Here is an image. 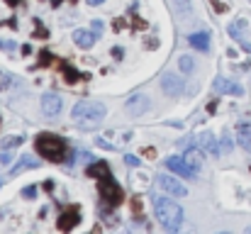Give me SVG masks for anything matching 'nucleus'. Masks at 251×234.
<instances>
[{
    "instance_id": "1",
    "label": "nucleus",
    "mask_w": 251,
    "mask_h": 234,
    "mask_svg": "<svg viewBox=\"0 0 251 234\" xmlns=\"http://www.w3.org/2000/svg\"><path fill=\"white\" fill-rule=\"evenodd\" d=\"M71 115H74V122H76L78 127L95 130V127L102 125L107 110H105V105L98 103V100H81V103L74 105V112H71Z\"/></svg>"
},
{
    "instance_id": "22",
    "label": "nucleus",
    "mask_w": 251,
    "mask_h": 234,
    "mask_svg": "<svg viewBox=\"0 0 251 234\" xmlns=\"http://www.w3.org/2000/svg\"><path fill=\"white\" fill-rule=\"evenodd\" d=\"M10 83H12V80H10V76L0 71V93H5V90L10 88Z\"/></svg>"
},
{
    "instance_id": "14",
    "label": "nucleus",
    "mask_w": 251,
    "mask_h": 234,
    "mask_svg": "<svg viewBox=\"0 0 251 234\" xmlns=\"http://www.w3.org/2000/svg\"><path fill=\"white\" fill-rule=\"evenodd\" d=\"M188 42H190V47L198 49V52H207V49H210V34H207V32H193V34L188 37Z\"/></svg>"
},
{
    "instance_id": "21",
    "label": "nucleus",
    "mask_w": 251,
    "mask_h": 234,
    "mask_svg": "<svg viewBox=\"0 0 251 234\" xmlns=\"http://www.w3.org/2000/svg\"><path fill=\"white\" fill-rule=\"evenodd\" d=\"M20 144H22V137L12 134V137H7V139L2 142V149H12V147H20Z\"/></svg>"
},
{
    "instance_id": "15",
    "label": "nucleus",
    "mask_w": 251,
    "mask_h": 234,
    "mask_svg": "<svg viewBox=\"0 0 251 234\" xmlns=\"http://www.w3.org/2000/svg\"><path fill=\"white\" fill-rule=\"evenodd\" d=\"M74 42H76V47H81V49H90V47L95 44V32L76 29V32H74Z\"/></svg>"
},
{
    "instance_id": "8",
    "label": "nucleus",
    "mask_w": 251,
    "mask_h": 234,
    "mask_svg": "<svg viewBox=\"0 0 251 234\" xmlns=\"http://www.w3.org/2000/svg\"><path fill=\"white\" fill-rule=\"evenodd\" d=\"M161 90L166 95H171V98H176V95L183 93V80L176 76V74H164L161 76Z\"/></svg>"
},
{
    "instance_id": "30",
    "label": "nucleus",
    "mask_w": 251,
    "mask_h": 234,
    "mask_svg": "<svg viewBox=\"0 0 251 234\" xmlns=\"http://www.w3.org/2000/svg\"><path fill=\"white\" fill-rule=\"evenodd\" d=\"M105 0H88V5H93V7H98V5H102Z\"/></svg>"
},
{
    "instance_id": "20",
    "label": "nucleus",
    "mask_w": 251,
    "mask_h": 234,
    "mask_svg": "<svg viewBox=\"0 0 251 234\" xmlns=\"http://www.w3.org/2000/svg\"><path fill=\"white\" fill-rule=\"evenodd\" d=\"M173 5H176V10L180 12V17H193V5H190V0H173Z\"/></svg>"
},
{
    "instance_id": "27",
    "label": "nucleus",
    "mask_w": 251,
    "mask_h": 234,
    "mask_svg": "<svg viewBox=\"0 0 251 234\" xmlns=\"http://www.w3.org/2000/svg\"><path fill=\"white\" fill-rule=\"evenodd\" d=\"M93 32H95V34H100V32H102V22H100V20H95V22H93Z\"/></svg>"
},
{
    "instance_id": "3",
    "label": "nucleus",
    "mask_w": 251,
    "mask_h": 234,
    "mask_svg": "<svg viewBox=\"0 0 251 234\" xmlns=\"http://www.w3.org/2000/svg\"><path fill=\"white\" fill-rule=\"evenodd\" d=\"M34 149L44 156L47 161H54V163H61L64 161V154H66V144L61 137L51 134V132H42L37 134L34 139Z\"/></svg>"
},
{
    "instance_id": "36",
    "label": "nucleus",
    "mask_w": 251,
    "mask_h": 234,
    "mask_svg": "<svg viewBox=\"0 0 251 234\" xmlns=\"http://www.w3.org/2000/svg\"><path fill=\"white\" fill-rule=\"evenodd\" d=\"M249 2H251V0H249Z\"/></svg>"
},
{
    "instance_id": "29",
    "label": "nucleus",
    "mask_w": 251,
    "mask_h": 234,
    "mask_svg": "<svg viewBox=\"0 0 251 234\" xmlns=\"http://www.w3.org/2000/svg\"><path fill=\"white\" fill-rule=\"evenodd\" d=\"M132 210H134V215H139V210H142V205H139V200H134V203H132Z\"/></svg>"
},
{
    "instance_id": "31",
    "label": "nucleus",
    "mask_w": 251,
    "mask_h": 234,
    "mask_svg": "<svg viewBox=\"0 0 251 234\" xmlns=\"http://www.w3.org/2000/svg\"><path fill=\"white\" fill-rule=\"evenodd\" d=\"M242 49H247V52L251 54V44H249V42H244V39H242Z\"/></svg>"
},
{
    "instance_id": "34",
    "label": "nucleus",
    "mask_w": 251,
    "mask_h": 234,
    "mask_svg": "<svg viewBox=\"0 0 251 234\" xmlns=\"http://www.w3.org/2000/svg\"><path fill=\"white\" fill-rule=\"evenodd\" d=\"M0 185H2V181H0Z\"/></svg>"
},
{
    "instance_id": "10",
    "label": "nucleus",
    "mask_w": 251,
    "mask_h": 234,
    "mask_svg": "<svg viewBox=\"0 0 251 234\" xmlns=\"http://www.w3.org/2000/svg\"><path fill=\"white\" fill-rule=\"evenodd\" d=\"M166 168L168 171H173V173H178V176H183V178H188V181H193L195 178V173L188 168V163L183 161V156L178 158V156H168L166 158Z\"/></svg>"
},
{
    "instance_id": "13",
    "label": "nucleus",
    "mask_w": 251,
    "mask_h": 234,
    "mask_svg": "<svg viewBox=\"0 0 251 234\" xmlns=\"http://www.w3.org/2000/svg\"><path fill=\"white\" fill-rule=\"evenodd\" d=\"M183 161L188 163V168L193 171V173H200V168H202V149H193V147H188L185 149V154H183Z\"/></svg>"
},
{
    "instance_id": "4",
    "label": "nucleus",
    "mask_w": 251,
    "mask_h": 234,
    "mask_svg": "<svg viewBox=\"0 0 251 234\" xmlns=\"http://www.w3.org/2000/svg\"><path fill=\"white\" fill-rule=\"evenodd\" d=\"M98 181H100V195H102V200H105L110 208L122 205V200H125V190H122V185H120L110 173H105V176L98 178Z\"/></svg>"
},
{
    "instance_id": "19",
    "label": "nucleus",
    "mask_w": 251,
    "mask_h": 234,
    "mask_svg": "<svg viewBox=\"0 0 251 234\" xmlns=\"http://www.w3.org/2000/svg\"><path fill=\"white\" fill-rule=\"evenodd\" d=\"M178 66H180V71H183V74H190V71L195 69V59H193L190 54H180Z\"/></svg>"
},
{
    "instance_id": "32",
    "label": "nucleus",
    "mask_w": 251,
    "mask_h": 234,
    "mask_svg": "<svg viewBox=\"0 0 251 234\" xmlns=\"http://www.w3.org/2000/svg\"><path fill=\"white\" fill-rule=\"evenodd\" d=\"M244 234H251V227H247V232H244Z\"/></svg>"
},
{
    "instance_id": "6",
    "label": "nucleus",
    "mask_w": 251,
    "mask_h": 234,
    "mask_svg": "<svg viewBox=\"0 0 251 234\" xmlns=\"http://www.w3.org/2000/svg\"><path fill=\"white\" fill-rule=\"evenodd\" d=\"M149 107H151V103H149V98L142 95V93H137V95H132V98L125 100V112H127L129 117H142Z\"/></svg>"
},
{
    "instance_id": "28",
    "label": "nucleus",
    "mask_w": 251,
    "mask_h": 234,
    "mask_svg": "<svg viewBox=\"0 0 251 234\" xmlns=\"http://www.w3.org/2000/svg\"><path fill=\"white\" fill-rule=\"evenodd\" d=\"M0 49H7V52H12V49H15V44H12V42H0Z\"/></svg>"
},
{
    "instance_id": "16",
    "label": "nucleus",
    "mask_w": 251,
    "mask_h": 234,
    "mask_svg": "<svg viewBox=\"0 0 251 234\" xmlns=\"http://www.w3.org/2000/svg\"><path fill=\"white\" fill-rule=\"evenodd\" d=\"M237 139H239V144H242L244 149H251V122L249 120L239 122V127H237Z\"/></svg>"
},
{
    "instance_id": "5",
    "label": "nucleus",
    "mask_w": 251,
    "mask_h": 234,
    "mask_svg": "<svg viewBox=\"0 0 251 234\" xmlns=\"http://www.w3.org/2000/svg\"><path fill=\"white\" fill-rule=\"evenodd\" d=\"M156 188L164 193V195H188V188L178 181V178H173V176H156Z\"/></svg>"
},
{
    "instance_id": "18",
    "label": "nucleus",
    "mask_w": 251,
    "mask_h": 234,
    "mask_svg": "<svg viewBox=\"0 0 251 234\" xmlns=\"http://www.w3.org/2000/svg\"><path fill=\"white\" fill-rule=\"evenodd\" d=\"M88 176H93V178H102L105 173H110V166L105 163V161H98V163H93V166H88V171H85Z\"/></svg>"
},
{
    "instance_id": "25",
    "label": "nucleus",
    "mask_w": 251,
    "mask_h": 234,
    "mask_svg": "<svg viewBox=\"0 0 251 234\" xmlns=\"http://www.w3.org/2000/svg\"><path fill=\"white\" fill-rule=\"evenodd\" d=\"M125 161H127L129 166H139V158H137L134 154H127V156H125Z\"/></svg>"
},
{
    "instance_id": "2",
    "label": "nucleus",
    "mask_w": 251,
    "mask_h": 234,
    "mask_svg": "<svg viewBox=\"0 0 251 234\" xmlns=\"http://www.w3.org/2000/svg\"><path fill=\"white\" fill-rule=\"evenodd\" d=\"M154 212H156V220L166 227L168 232H178V227L183 225L180 205L173 203L166 195H154Z\"/></svg>"
},
{
    "instance_id": "35",
    "label": "nucleus",
    "mask_w": 251,
    "mask_h": 234,
    "mask_svg": "<svg viewBox=\"0 0 251 234\" xmlns=\"http://www.w3.org/2000/svg\"><path fill=\"white\" fill-rule=\"evenodd\" d=\"M171 234H176V232H171Z\"/></svg>"
},
{
    "instance_id": "24",
    "label": "nucleus",
    "mask_w": 251,
    "mask_h": 234,
    "mask_svg": "<svg viewBox=\"0 0 251 234\" xmlns=\"http://www.w3.org/2000/svg\"><path fill=\"white\" fill-rule=\"evenodd\" d=\"M0 163H2V166H10V163H12V154H10L7 149H2V154H0Z\"/></svg>"
},
{
    "instance_id": "23",
    "label": "nucleus",
    "mask_w": 251,
    "mask_h": 234,
    "mask_svg": "<svg viewBox=\"0 0 251 234\" xmlns=\"http://www.w3.org/2000/svg\"><path fill=\"white\" fill-rule=\"evenodd\" d=\"M34 193H37V188H34V185H27V188L22 190V198H27V200H32V198H37Z\"/></svg>"
},
{
    "instance_id": "33",
    "label": "nucleus",
    "mask_w": 251,
    "mask_h": 234,
    "mask_svg": "<svg viewBox=\"0 0 251 234\" xmlns=\"http://www.w3.org/2000/svg\"><path fill=\"white\" fill-rule=\"evenodd\" d=\"M220 234H227V232H220Z\"/></svg>"
},
{
    "instance_id": "9",
    "label": "nucleus",
    "mask_w": 251,
    "mask_h": 234,
    "mask_svg": "<svg viewBox=\"0 0 251 234\" xmlns=\"http://www.w3.org/2000/svg\"><path fill=\"white\" fill-rule=\"evenodd\" d=\"M195 144H198V149H202V152H210L212 156H220V144H217V139L210 134V132H202V134H195Z\"/></svg>"
},
{
    "instance_id": "17",
    "label": "nucleus",
    "mask_w": 251,
    "mask_h": 234,
    "mask_svg": "<svg viewBox=\"0 0 251 234\" xmlns=\"http://www.w3.org/2000/svg\"><path fill=\"white\" fill-rule=\"evenodd\" d=\"M37 166H39V161H37V158H32V156H22V158L12 166L10 176H20L22 171H27V168H37Z\"/></svg>"
},
{
    "instance_id": "26",
    "label": "nucleus",
    "mask_w": 251,
    "mask_h": 234,
    "mask_svg": "<svg viewBox=\"0 0 251 234\" xmlns=\"http://www.w3.org/2000/svg\"><path fill=\"white\" fill-rule=\"evenodd\" d=\"M212 7H215L217 12H225V10H227V5H225V2H220V0H212Z\"/></svg>"
},
{
    "instance_id": "7",
    "label": "nucleus",
    "mask_w": 251,
    "mask_h": 234,
    "mask_svg": "<svg viewBox=\"0 0 251 234\" xmlns=\"http://www.w3.org/2000/svg\"><path fill=\"white\" fill-rule=\"evenodd\" d=\"M212 88L217 93H225V95H244V88L239 83H234L232 78H215Z\"/></svg>"
},
{
    "instance_id": "11",
    "label": "nucleus",
    "mask_w": 251,
    "mask_h": 234,
    "mask_svg": "<svg viewBox=\"0 0 251 234\" xmlns=\"http://www.w3.org/2000/svg\"><path fill=\"white\" fill-rule=\"evenodd\" d=\"M61 107H64V103H61V98H59V95L47 93V95L42 98V110H44L49 117H56V115L61 112Z\"/></svg>"
},
{
    "instance_id": "12",
    "label": "nucleus",
    "mask_w": 251,
    "mask_h": 234,
    "mask_svg": "<svg viewBox=\"0 0 251 234\" xmlns=\"http://www.w3.org/2000/svg\"><path fill=\"white\" fill-rule=\"evenodd\" d=\"M81 222V215H78V208H71L69 212H64L61 217H59V222H56V227L61 230V232H71L76 225Z\"/></svg>"
}]
</instances>
